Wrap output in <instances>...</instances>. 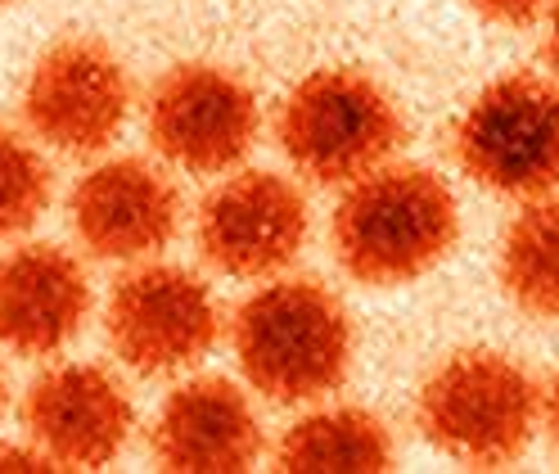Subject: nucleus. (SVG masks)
Listing matches in <instances>:
<instances>
[{"label": "nucleus", "mask_w": 559, "mask_h": 474, "mask_svg": "<svg viewBox=\"0 0 559 474\" xmlns=\"http://www.w3.org/2000/svg\"><path fill=\"white\" fill-rule=\"evenodd\" d=\"M307 199L280 173H226L199 203V258L230 281L285 276L307 245Z\"/></svg>", "instance_id": "1a4fd4ad"}, {"label": "nucleus", "mask_w": 559, "mask_h": 474, "mask_svg": "<svg viewBox=\"0 0 559 474\" xmlns=\"http://www.w3.org/2000/svg\"><path fill=\"white\" fill-rule=\"evenodd\" d=\"M542 429L550 434V443L559 452V370H555V380L542 389Z\"/></svg>", "instance_id": "a211bd4d"}, {"label": "nucleus", "mask_w": 559, "mask_h": 474, "mask_svg": "<svg viewBox=\"0 0 559 474\" xmlns=\"http://www.w3.org/2000/svg\"><path fill=\"white\" fill-rule=\"evenodd\" d=\"M230 348L253 393L280 406H311L347 380L357 334L334 289L302 276H271L235 308Z\"/></svg>", "instance_id": "f03ea898"}, {"label": "nucleus", "mask_w": 559, "mask_h": 474, "mask_svg": "<svg viewBox=\"0 0 559 474\" xmlns=\"http://www.w3.org/2000/svg\"><path fill=\"white\" fill-rule=\"evenodd\" d=\"M501 289L523 317L559 321V190L528 199L501 245Z\"/></svg>", "instance_id": "2eb2a0df"}, {"label": "nucleus", "mask_w": 559, "mask_h": 474, "mask_svg": "<svg viewBox=\"0 0 559 474\" xmlns=\"http://www.w3.org/2000/svg\"><path fill=\"white\" fill-rule=\"evenodd\" d=\"M135 434V406L114 370L95 362H59L32 380L23 398V438L55 470L114 465Z\"/></svg>", "instance_id": "9d476101"}, {"label": "nucleus", "mask_w": 559, "mask_h": 474, "mask_svg": "<svg viewBox=\"0 0 559 474\" xmlns=\"http://www.w3.org/2000/svg\"><path fill=\"white\" fill-rule=\"evenodd\" d=\"M461 173L501 199L559 190V78L510 73L483 86L451 135Z\"/></svg>", "instance_id": "39448f33"}, {"label": "nucleus", "mask_w": 559, "mask_h": 474, "mask_svg": "<svg viewBox=\"0 0 559 474\" xmlns=\"http://www.w3.org/2000/svg\"><path fill=\"white\" fill-rule=\"evenodd\" d=\"M78 245L99 258L135 266L158 258L181 230V194L163 167L145 158H104L68 194Z\"/></svg>", "instance_id": "9b49d317"}, {"label": "nucleus", "mask_w": 559, "mask_h": 474, "mask_svg": "<svg viewBox=\"0 0 559 474\" xmlns=\"http://www.w3.org/2000/svg\"><path fill=\"white\" fill-rule=\"evenodd\" d=\"M266 448L253 398L222 376L177 384L150 425V452L171 474H239Z\"/></svg>", "instance_id": "f8f14e48"}, {"label": "nucleus", "mask_w": 559, "mask_h": 474, "mask_svg": "<svg viewBox=\"0 0 559 474\" xmlns=\"http://www.w3.org/2000/svg\"><path fill=\"white\" fill-rule=\"evenodd\" d=\"M415 425L461 465H510L542 429V384L506 353H451L419 384Z\"/></svg>", "instance_id": "7ed1b4c3"}, {"label": "nucleus", "mask_w": 559, "mask_h": 474, "mask_svg": "<svg viewBox=\"0 0 559 474\" xmlns=\"http://www.w3.org/2000/svg\"><path fill=\"white\" fill-rule=\"evenodd\" d=\"M86 266L59 245H19L0 253V348L14 357H55L91 317Z\"/></svg>", "instance_id": "ddd939ff"}, {"label": "nucleus", "mask_w": 559, "mask_h": 474, "mask_svg": "<svg viewBox=\"0 0 559 474\" xmlns=\"http://www.w3.org/2000/svg\"><path fill=\"white\" fill-rule=\"evenodd\" d=\"M50 163L23 131L0 127V240L32 230L50 209Z\"/></svg>", "instance_id": "dca6fc26"}, {"label": "nucleus", "mask_w": 559, "mask_h": 474, "mask_svg": "<svg viewBox=\"0 0 559 474\" xmlns=\"http://www.w3.org/2000/svg\"><path fill=\"white\" fill-rule=\"evenodd\" d=\"M154 154L190 177H226L253 154L262 105L253 86L217 63H177L145 99Z\"/></svg>", "instance_id": "0eeeda50"}, {"label": "nucleus", "mask_w": 559, "mask_h": 474, "mask_svg": "<svg viewBox=\"0 0 559 474\" xmlns=\"http://www.w3.org/2000/svg\"><path fill=\"white\" fill-rule=\"evenodd\" d=\"M456 235V194L438 173L415 163H383L343 186L330 217V245L343 276L366 289H397L429 276Z\"/></svg>", "instance_id": "f257e3e1"}, {"label": "nucleus", "mask_w": 559, "mask_h": 474, "mask_svg": "<svg viewBox=\"0 0 559 474\" xmlns=\"http://www.w3.org/2000/svg\"><path fill=\"white\" fill-rule=\"evenodd\" d=\"M5 406H10V380H5V370H0V420H5Z\"/></svg>", "instance_id": "aec40b11"}, {"label": "nucleus", "mask_w": 559, "mask_h": 474, "mask_svg": "<svg viewBox=\"0 0 559 474\" xmlns=\"http://www.w3.org/2000/svg\"><path fill=\"white\" fill-rule=\"evenodd\" d=\"M542 23H546V59H550L555 78H559V0H550V5H546Z\"/></svg>", "instance_id": "6ab92c4d"}, {"label": "nucleus", "mask_w": 559, "mask_h": 474, "mask_svg": "<svg viewBox=\"0 0 559 474\" xmlns=\"http://www.w3.org/2000/svg\"><path fill=\"white\" fill-rule=\"evenodd\" d=\"M104 334L114 357L145 380L194 370L222 339V308L203 276L177 262H135L109 289Z\"/></svg>", "instance_id": "423d86ee"}, {"label": "nucleus", "mask_w": 559, "mask_h": 474, "mask_svg": "<svg viewBox=\"0 0 559 474\" xmlns=\"http://www.w3.org/2000/svg\"><path fill=\"white\" fill-rule=\"evenodd\" d=\"M0 5H10V0H0Z\"/></svg>", "instance_id": "412c9836"}, {"label": "nucleus", "mask_w": 559, "mask_h": 474, "mask_svg": "<svg viewBox=\"0 0 559 474\" xmlns=\"http://www.w3.org/2000/svg\"><path fill=\"white\" fill-rule=\"evenodd\" d=\"M275 141L289 167L317 186H353L393 163L406 141L402 109L357 68H317L302 78L275 118Z\"/></svg>", "instance_id": "20e7f679"}, {"label": "nucleus", "mask_w": 559, "mask_h": 474, "mask_svg": "<svg viewBox=\"0 0 559 474\" xmlns=\"http://www.w3.org/2000/svg\"><path fill=\"white\" fill-rule=\"evenodd\" d=\"M393 457L389 425L347 402H311L275 443V465L285 474H379L393 470Z\"/></svg>", "instance_id": "4468645a"}, {"label": "nucleus", "mask_w": 559, "mask_h": 474, "mask_svg": "<svg viewBox=\"0 0 559 474\" xmlns=\"http://www.w3.org/2000/svg\"><path fill=\"white\" fill-rule=\"evenodd\" d=\"M474 14H483L487 23H506V27H528L546 14L550 0H465Z\"/></svg>", "instance_id": "f3484780"}, {"label": "nucleus", "mask_w": 559, "mask_h": 474, "mask_svg": "<svg viewBox=\"0 0 559 474\" xmlns=\"http://www.w3.org/2000/svg\"><path fill=\"white\" fill-rule=\"evenodd\" d=\"M23 118L46 150L68 158L104 154L131 118V78L122 59L91 37L55 42L27 73Z\"/></svg>", "instance_id": "6e6552de"}]
</instances>
